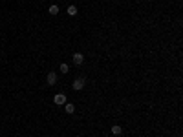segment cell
<instances>
[{"instance_id": "obj_1", "label": "cell", "mask_w": 183, "mask_h": 137, "mask_svg": "<svg viewBox=\"0 0 183 137\" xmlns=\"http://www.w3.org/2000/svg\"><path fill=\"white\" fill-rule=\"evenodd\" d=\"M84 84H86V80H84V77H77V79H75L73 80V84H71V86H73V90H82L84 88Z\"/></svg>"}, {"instance_id": "obj_2", "label": "cell", "mask_w": 183, "mask_h": 137, "mask_svg": "<svg viewBox=\"0 0 183 137\" xmlns=\"http://www.w3.org/2000/svg\"><path fill=\"white\" fill-rule=\"evenodd\" d=\"M46 80H48L50 86H55L57 80H59V75H57L55 71H50V73H48V77H46Z\"/></svg>"}, {"instance_id": "obj_3", "label": "cell", "mask_w": 183, "mask_h": 137, "mask_svg": "<svg viewBox=\"0 0 183 137\" xmlns=\"http://www.w3.org/2000/svg\"><path fill=\"white\" fill-rule=\"evenodd\" d=\"M82 62H84V55L82 53H79V51H77V53H73V64L75 66H81Z\"/></svg>"}, {"instance_id": "obj_4", "label": "cell", "mask_w": 183, "mask_h": 137, "mask_svg": "<svg viewBox=\"0 0 183 137\" xmlns=\"http://www.w3.org/2000/svg\"><path fill=\"white\" fill-rule=\"evenodd\" d=\"M53 101H55V104L62 106V104H66V95H64V93H57V95L53 97Z\"/></svg>"}, {"instance_id": "obj_5", "label": "cell", "mask_w": 183, "mask_h": 137, "mask_svg": "<svg viewBox=\"0 0 183 137\" xmlns=\"http://www.w3.org/2000/svg\"><path fill=\"white\" fill-rule=\"evenodd\" d=\"M66 13H68L70 17H75V15H77V7H75V6H68V9H66Z\"/></svg>"}, {"instance_id": "obj_6", "label": "cell", "mask_w": 183, "mask_h": 137, "mask_svg": "<svg viewBox=\"0 0 183 137\" xmlns=\"http://www.w3.org/2000/svg\"><path fill=\"white\" fill-rule=\"evenodd\" d=\"M64 110H66V113H73V112H75V106H73L71 102H66V104H64Z\"/></svg>"}, {"instance_id": "obj_7", "label": "cell", "mask_w": 183, "mask_h": 137, "mask_svg": "<svg viewBox=\"0 0 183 137\" xmlns=\"http://www.w3.org/2000/svg\"><path fill=\"white\" fill-rule=\"evenodd\" d=\"M112 133H114V135H121V133H123V128L115 124V126H112Z\"/></svg>"}, {"instance_id": "obj_8", "label": "cell", "mask_w": 183, "mask_h": 137, "mask_svg": "<svg viewBox=\"0 0 183 137\" xmlns=\"http://www.w3.org/2000/svg\"><path fill=\"white\" fill-rule=\"evenodd\" d=\"M48 11H50V15H57V13H59V6H57V4L50 6V9H48Z\"/></svg>"}, {"instance_id": "obj_9", "label": "cell", "mask_w": 183, "mask_h": 137, "mask_svg": "<svg viewBox=\"0 0 183 137\" xmlns=\"http://www.w3.org/2000/svg\"><path fill=\"white\" fill-rule=\"evenodd\" d=\"M68 71H70L68 64H64V62H62V64H61V73H68Z\"/></svg>"}, {"instance_id": "obj_10", "label": "cell", "mask_w": 183, "mask_h": 137, "mask_svg": "<svg viewBox=\"0 0 183 137\" xmlns=\"http://www.w3.org/2000/svg\"><path fill=\"white\" fill-rule=\"evenodd\" d=\"M0 13H2V9H0Z\"/></svg>"}]
</instances>
